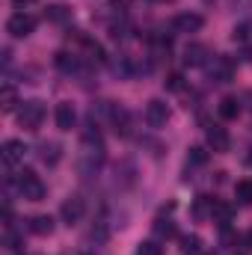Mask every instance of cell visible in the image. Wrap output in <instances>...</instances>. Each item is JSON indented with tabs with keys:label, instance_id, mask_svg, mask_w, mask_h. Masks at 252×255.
I'll return each mask as SVG.
<instances>
[{
	"label": "cell",
	"instance_id": "cell-2",
	"mask_svg": "<svg viewBox=\"0 0 252 255\" xmlns=\"http://www.w3.org/2000/svg\"><path fill=\"white\" fill-rule=\"evenodd\" d=\"M18 190H21L24 199H30V202H42L45 199V184L39 181V175L33 169H21L18 172Z\"/></svg>",
	"mask_w": 252,
	"mask_h": 255
},
{
	"label": "cell",
	"instance_id": "cell-11",
	"mask_svg": "<svg viewBox=\"0 0 252 255\" xmlns=\"http://www.w3.org/2000/svg\"><path fill=\"white\" fill-rule=\"evenodd\" d=\"M208 63V48L205 45H199V42H193L184 48V65H205Z\"/></svg>",
	"mask_w": 252,
	"mask_h": 255
},
{
	"label": "cell",
	"instance_id": "cell-1",
	"mask_svg": "<svg viewBox=\"0 0 252 255\" xmlns=\"http://www.w3.org/2000/svg\"><path fill=\"white\" fill-rule=\"evenodd\" d=\"M18 122L27 130H39L42 122H45V104L42 101H24L18 107Z\"/></svg>",
	"mask_w": 252,
	"mask_h": 255
},
{
	"label": "cell",
	"instance_id": "cell-33",
	"mask_svg": "<svg viewBox=\"0 0 252 255\" xmlns=\"http://www.w3.org/2000/svg\"><path fill=\"white\" fill-rule=\"evenodd\" d=\"M151 3H169V0H151Z\"/></svg>",
	"mask_w": 252,
	"mask_h": 255
},
{
	"label": "cell",
	"instance_id": "cell-17",
	"mask_svg": "<svg viewBox=\"0 0 252 255\" xmlns=\"http://www.w3.org/2000/svg\"><path fill=\"white\" fill-rule=\"evenodd\" d=\"M235 196H238V202H241V205H252V178H244V181H238V187H235Z\"/></svg>",
	"mask_w": 252,
	"mask_h": 255
},
{
	"label": "cell",
	"instance_id": "cell-13",
	"mask_svg": "<svg viewBox=\"0 0 252 255\" xmlns=\"http://www.w3.org/2000/svg\"><path fill=\"white\" fill-rule=\"evenodd\" d=\"M39 157H42L48 166H57V163H60V142H42V145H39Z\"/></svg>",
	"mask_w": 252,
	"mask_h": 255
},
{
	"label": "cell",
	"instance_id": "cell-26",
	"mask_svg": "<svg viewBox=\"0 0 252 255\" xmlns=\"http://www.w3.org/2000/svg\"><path fill=\"white\" fill-rule=\"evenodd\" d=\"M89 238H92V241H98V244H101V241H107V226L98 220V226H92V229H89Z\"/></svg>",
	"mask_w": 252,
	"mask_h": 255
},
{
	"label": "cell",
	"instance_id": "cell-28",
	"mask_svg": "<svg viewBox=\"0 0 252 255\" xmlns=\"http://www.w3.org/2000/svg\"><path fill=\"white\" fill-rule=\"evenodd\" d=\"M211 214H217V220H223V223L232 217V211H229L226 205H214V211H211Z\"/></svg>",
	"mask_w": 252,
	"mask_h": 255
},
{
	"label": "cell",
	"instance_id": "cell-14",
	"mask_svg": "<svg viewBox=\"0 0 252 255\" xmlns=\"http://www.w3.org/2000/svg\"><path fill=\"white\" fill-rule=\"evenodd\" d=\"M30 232L45 238V235H51V232H54V220H51L48 214H39V217H33V220H30Z\"/></svg>",
	"mask_w": 252,
	"mask_h": 255
},
{
	"label": "cell",
	"instance_id": "cell-8",
	"mask_svg": "<svg viewBox=\"0 0 252 255\" xmlns=\"http://www.w3.org/2000/svg\"><path fill=\"white\" fill-rule=\"evenodd\" d=\"M202 15H196V12H181V15H175V21H172V27L178 30V33H199L202 30Z\"/></svg>",
	"mask_w": 252,
	"mask_h": 255
},
{
	"label": "cell",
	"instance_id": "cell-6",
	"mask_svg": "<svg viewBox=\"0 0 252 255\" xmlns=\"http://www.w3.org/2000/svg\"><path fill=\"white\" fill-rule=\"evenodd\" d=\"M83 211H86V205H83V199L80 196H71V199H65L63 208H60V217H63V223H80V217H83Z\"/></svg>",
	"mask_w": 252,
	"mask_h": 255
},
{
	"label": "cell",
	"instance_id": "cell-21",
	"mask_svg": "<svg viewBox=\"0 0 252 255\" xmlns=\"http://www.w3.org/2000/svg\"><path fill=\"white\" fill-rule=\"evenodd\" d=\"M205 160H208V151H205L202 145H193V148H190V154H187V163H193V166H202Z\"/></svg>",
	"mask_w": 252,
	"mask_h": 255
},
{
	"label": "cell",
	"instance_id": "cell-15",
	"mask_svg": "<svg viewBox=\"0 0 252 255\" xmlns=\"http://www.w3.org/2000/svg\"><path fill=\"white\" fill-rule=\"evenodd\" d=\"M110 68H113V74H116V77H130V74H133V60H130L127 54H119V57L113 60Z\"/></svg>",
	"mask_w": 252,
	"mask_h": 255
},
{
	"label": "cell",
	"instance_id": "cell-3",
	"mask_svg": "<svg viewBox=\"0 0 252 255\" xmlns=\"http://www.w3.org/2000/svg\"><path fill=\"white\" fill-rule=\"evenodd\" d=\"M205 71H208V80H214V83H229V80L235 77V63H232L229 57L217 54V57H211V60L205 63Z\"/></svg>",
	"mask_w": 252,
	"mask_h": 255
},
{
	"label": "cell",
	"instance_id": "cell-12",
	"mask_svg": "<svg viewBox=\"0 0 252 255\" xmlns=\"http://www.w3.org/2000/svg\"><path fill=\"white\" fill-rule=\"evenodd\" d=\"M133 175H136V169H133V163H130V160H122V163H116V184H122V187H130V184H133Z\"/></svg>",
	"mask_w": 252,
	"mask_h": 255
},
{
	"label": "cell",
	"instance_id": "cell-16",
	"mask_svg": "<svg viewBox=\"0 0 252 255\" xmlns=\"http://www.w3.org/2000/svg\"><path fill=\"white\" fill-rule=\"evenodd\" d=\"M238 113H241V101H238V98L229 95V98L220 101V116H223V119H238Z\"/></svg>",
	"mask_w": 252,
	"mask_h": 255
},
{
	"label": "cell",
	"instance_id": "cell-4",
	"mask_svg": "<svg viewBox=\"0 0 252 255\" xmlns=\"http://www.w3.org/2000/svg\"><path fill=\"white\" fill-rule=\"evenodd\" d=\"M36 30V18L30 15V12H24V9H18L9 21H6V33H12L15 39H24V36H30Z\"/></svg>",
	"mask_w": 252,
	"mask_h": 255
},
{
	"label": "cell",
	"instance_id": "cell-9",
	"mask_svg": "<svg viewBox=\"0 0 252 255\" xmlns=\"http://www.w3.org/2000/svg\"><path fill=\"white\" fill-rule=\"evenodd\" d=\"M205 136H208V145H211L214 151H229V133H226V128L211 125Z\"/></svg>",
	"mask_w": 252,
	"mask_h": 255
},
{
	"label": "cell",
	"instance_id": "cell-19",
	"mask_svg": "<svg viewBox=\"0 0 252 255\" xmlns=\"http://www.w3.org/2000/svg\"><path fill=\"white\" fill-rule=\"evenodd\" d=\"M45 18L54 21V24H68V9H65V6H48Z\"/></svg>",
	"mask_w": 252,
	"mask_h": 255
},
{
	"label": "cell",
	"instance_id": "cell-24",
	"mask_svg": "<svg viewBox=\"0 0 252 255\" xmlns=\"http://www.w3.org/2000/svg\"><path fill=\"white\" fill-rule=\"evenodd\" d=\"M166 89H169V92H181V89H184V77H181V74H169V77H166Z\"/></svg>",
	"mask_w": 252,
	"mask_h": 255
},
{
	"label": "cell",
	"instance_id": "cell-34",
	"mask_svg": "<svg viewBox=\"0 0 252 255\" xmlns=\"http://www.w3.org/2000/svg\"><path fill=\"white\" fill-rule=\"evenodd\" d=\"M250 166H252V151H250Z\"/></svg>",
	"mask_w": 252,
	"mask_h": 255
},
{
	"label": "cell",
	"instance_id": "cell-18",
	"mask_svg": "<svg viewBox=\"0 0 252 255\" xmlns=\"http://www.w3.org/2000/svg\"><path fill=\"white\" fill-rule=\"evenodd\" d=\"M54 63H57V68H60V71H65V74L77 71V57H71V54H65V51H60V54H57V60H54Z\"/></svg>",
	"mask_w": 252,
	"mask_h": 255
},
{
	"label": "cell",
	"instance_id": "cell-27",
	"mask_svg": "<svg viewBox=\"0 0 252 255\" xmlns=\"http://www.w3.org/2000/svg\"><path fill=\"white\" fill-rule=\"evenodd\" d=\"M3 244H6L9 250H21V238L12 232V226H9V229H6V235H3Z\"/></svg>",
	"mask_w": 252,
	"mask_h": 255
},
{
	"label": "cell",
	"instance_id": "cell-25",
	"mask_svg": "<svg viewBox=\"0 0 252 255\" xmlns=\"http://www.w3.org/2000/svg\"><path fill=\"white\" fill-rule=\"evenodd\" d=\"M3 110L9 113V110H15V92H12V86L6 83L3 86Z\"/></svg>",
	"mask_w": 252,
	"mask_h": 255
},
{
	"label": "cell",
	"instance_id": "cell-29",
	"mask_svg": "<svg viewBox=\"0 0 252 255\" xmlns=\"http://www.w3.org/2000/svg\"><path fill=\"white\" fill-rule=\"evenodd\" d=\"M205 211H208V196H199V202H196V217H205Z\"/></svg>",
	"mask_w": 252,
	"mask_h": 255
},
{
	"label": "cell",
	"instance_id": "cell-22",
	"mask_svg": "<svg viewBox=\"0 0 252 255\" xmlns=\"http://www.w3.org/2000/svg\"><path fill=\"white\" fill-rule=\"evenodd\" d=\"M136 255H163V247L157 241H145V244H139Z\"/></svg>",
	"mask_w": 252,
	"mask_h": 255
},
{
	"label": "cell",
	"instance_id": "cell-32",
	"mask_svg": "<svg viewBox=\"0 0 252 255\" xmlns=\"http://www.w3.org/2000/svg\"><path fill=\"white\" fill-rule=\"evenodd\" d=\"M127 3H130V0H113V6H119V9H125Z\"/></svg>",
	"mask_w": 252,
	"mask_h": 255
},
{
	"label": "cell",
	"instance_id": "cell-30",
	"mask_svg": "<svg viewBox=\"0 0 252 255\" xmlns=\"http://www.w3.org/2000/svg\"><path fill=\"white\" fill-rule=\"evenodd\" d=\"M235 9H252V0H235Z\"/></svg>",
	"mask_w": 252,
	"mask_h": 255
},
{
	"label": "cell",
	"instance_id": "cell-10",
	"mask_svg": "<svg viewBox=\"0 0 252 255\" xmlns=\"http://www.w3.org/2000/svg\"><path fill=\"white\" fill-rule=\"evenodd\" d=\"M57 128L60 130H71L74 128V122H77V113H74V107L68 104V101H63V104H57Z\"/></svg>",
	"mask_w": 252,
	"mask_h": 255
},
{
	"label": "cell",
	"instance_id": "cell-5",
	"mask_svg": "<svg viewBox=\"0 0 252 255\" xmlns=\"http://www.w3.org/2000/svg\"><path fill=\"white\" fill-rule=\"evenodd\" d=\"M145 122H148V128H163L169 122V107H166L163 101H148V107H145Z\"/></svg>",
	"mask_w": 252,
	"mask_h": 255
},
{
	"label": "cell",
	"instance_id": "cell-23",
	"mask_svg": "<svg viewBox=\"0 0 252 255\" xmlns=\"http://www.w3.org/2000/svg\"><path fill=\"white\" fill-rule=\"evenodd\" d=\"M154 232H157L160 238H175V226H172L169 220H157V226H154Z\"/></svg>",
	"mask_w": 252,
	"mask_h": 255
},
{
	"label": "cell",
	"instance_id": "cell-31",
	"mask_svg": "<svg viewBox=\"0 0 252 255\" xmlns=\"http://www.w3.org/2000/svg\"><path fill=\"white\" fill-rule=\"evenodd\" d=\"M15 6H30V3H36V0H12Z\"/></svg>",
	"mask_w": 252,
	"mask_h": 255
},
{
	"label": "cell",
	"instance_id": "cell-7",
	"mask_svg": "<svg viewBox=\"0 0 252 255\" xmlns=\"http://www.w3.org/2000/svg\"><path fill=\"white\" fill-rule=\"evenodd\" d=\"M24 142L21 139H6L3 142V163H6V169H12V166H18L21 160H24Z\"/></svg>",
	"mask_w": 252,
	"mask_h": 255
},
{
	"label": "cell",
	"instance_id": "cell-20",
	"mask_svg": "<svg viewBox=\"0 0 252 255\" xmlns=\"http://www.w3.org/2000/svg\"><path fill=\"white\" fill-rule=\"evenodd\" d=\"M199 247H202V241L196 235H184L181 238V253L184 255H199Z\"/></svg>",
	"mask_w": 252,
	"mask_h": 255
}]
</instances>
